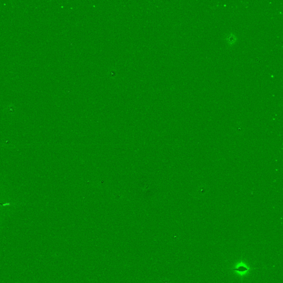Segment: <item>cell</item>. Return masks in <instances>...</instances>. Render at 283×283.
<instances>
[{"mask_svg":"<svg viewBox=\"0 0 283 283\" xmlns=\"http://www.w3.org/2000/svg\"><path fill=\"white\" fill-rule=\"evenodd\" d=\"M232 269L237 272V274L241 276H244L247 273L252 270L251 269L247 267V265L245 263L243 262H241L239 264H237L236 267L233 268Z\"/></svg>","mask_w":283,"mask_h":283,"instance_id":"6da1fadb","label":"cell"}]
</instances>
